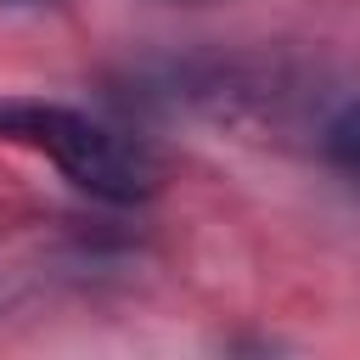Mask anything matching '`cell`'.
<instances>
[{"mask_svg": "<svg viewBox=\"0 0 360 360\" xmlns=\"http://www.w3.org/2000/svg\"><path fill=\"white\" fill-rule=\"evenodd\" d=\"M0 141L51 158L79 191H90L101 202H146L158 191V158L135 135H118L62 101L6 96L0 101Z\"/></svg>", "mask_w": 360, "mask_h": 360, "instance_id": "obj_1", "label": "cell"}, {"mask_svg": "<svg viewBox=\"0 0 360 360\" xmlns=\"http://www.w3.org/2000/svg\"><path fill=\"white\" fill-rule=\"evenodd\" d=\"M315 152L332 174H343L349 186H360V90L338 96L321 107L315 118Z\"/></svg>", "mask_w": 360, "mask_h": 360, "instance_id": "obj_2", "label": "cell"}]
</instances>
